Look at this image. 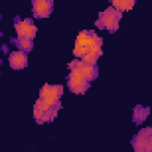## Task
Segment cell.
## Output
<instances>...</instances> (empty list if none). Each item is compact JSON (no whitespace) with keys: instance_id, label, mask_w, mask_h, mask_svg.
Segmentation results:
<instances>
[{"instance_id":"6da1fadb","label":"cell","mask_w":152,"mask_h":152,"mask_svg":"<svg viewBox=\"0 0 152 152\" xmlns=\"http://www.w3.org/2000/svg\"><path fill=\"white\" fill-rule=\"evenodd\" d=\"M122 17V12L115 7H108L99 14V19L95 21V26L99 28H106L110 32L119 28V21Z\"/></svg>"},{"instance_id":"7a4b0ae2","label":"cell","mask_w":152,"mask_h":152,"mask_svg":"<svg viewBox=\"0 0 152 152\" xmlns=\"http://www.w3.org/2000/svg\"><path fill=\"white\" fill-rule=\"evenodd\" d=\"M63 94V86L61 84H56V86H50V84H45L40 91H39V97L44 99L52 108L56 109H61V96Z\"/></svg>"},{"instance_id":"3957f363","label":"cell","mask_w":152,"mask_h":152,"mask_svg":"<svg viewBox=\"0 0 152 152\" xmlns=\"http://www.w3.org/2000/svg\"><path fill=\"white\" fill-rule=\"evenodd\" d=\"M53 8V0H33L32 1V12L33 15L38 19L48 18Z\"/></svg>"},{"instance_id":"277c9868","label":"cell","mask_w":152,"mask_h":152,"mask_svg":"<svg viewBox=\"0 0 152 152\" xmlns=\"http://www.w3.org/2000/svg\"><path fill=\"white\" fill-rule=\"evenodd\" d=\"M14 28L18 37H27L31 39L36 36V31H37L34 24L30 19H24V20L17 19L14 21Z\"/></svg>"},{"instance_id":"5b68a950","label":"cell","mask_w":152,"mask_h":152,"mask_svg":"<svg viewBox=\"0 0 152 152\" xmlns=\"http://www.w3.org/2000/svg\"><path fill=\"white\" fill-rule=\"evenodd\" d=\"M89 81L80 77V76H74L70 75L68 76V88L70 89V91L75 93V94H83L86 93V90L89 88Z\"/></svg>"},{"instance_id":"8992f818","label":"cell","mask_w":152,"mask_h":152,"mask_svg":"<svg viewBox=\"0 0 152 152\" xmlns=\"http://www.w3.org/2000/svg\"><path fill=\"white\" fill-rule=\"evenodd\" d=\"M8 62L12 69L19 70V69H24L27 65V52L23 51V50H17L10 53L8 57Z\"/></svg>"},{"instance_id":"52a82bcc","label":"cell","mask_w":152,"mask_h":152,"mask_svg":"<svg viewBox=\"0 0 152 152\" xmlns=\"http://www.w3.org/2000/svg\"><path fill=\"white\" fill-rule=\"evenodd\" d=\"M150 137H146L144 134H140L138 133L133 139H132V145H133V148L137 151V152H145L146 151V147L150 142Z\"/></svg>"},{"instance_id":"ba28073f","label":"cell","mask_w":152,"mask_h":152,"mask_svg":"<svg viewBox=\"0 0 152 152\" xmlns=\"http://www.w3.org/2000/svg\"><path fill=\"white\" fill-rule=\"evenodd\" d=\"M150 114V108L142 107V106H137L133 109V121L137 124L144 122Z\"/></svg>"},{"instance_id":"9c48e42d","label":"cell","mask_w":152,"mask_h":152,"mask_svg":"<svg viewBox=\"0 0 152 152\" xmlns=\"http://www.w3.org/2000/svg\"><path fill=\"white\" fill-rule=\"evenodd\" d=\"M15 45L19 48V50H23L25 52H30L33 48V40L27 37H18L15 40Z\"/></svg>"},{"instance_id":"30bf717a","label":"cell","mask_w":152,"mask_h":152,"mask_svg":"<svg viewBox=\"0 0 152 152\" xmlns=\"http://www.w3.org/2000/svg\"><path fill=\"white\" fill-rule=\"evenodd\" d=\"M97 58H99V56L94 51H89L84 56L81 57V61H83L86 64H89V65H96Z\"/></svg>"},{"instance_id":"8fae6325","label":"cell","mask_w":152,"mask_h":152,"mask_svg":"<svg viewBox=\"0 0 152 152\" xmlns=\"http://www.w3.org/2000/svg\"><path fill=\"white\" fill-rule=\"evenodd\" d=\"M36 106H37V107H39L43 112H48L49 109H51V108H52V107H51V106H50V104H49L44 99H40V97L36 101Z\"/></svg>"},{"instance_id":"7c38bea8","label":"cell","mask_w":152,"mask_h":152,"mask_svg":"<svg viewBox=\"0 0 152 152\" xmlns=\"http://www.w3.org/2000/svg\"><path fill=\"white\" fill-rule=\"evenodd\" d=\"M51 121H53V118H52V115L50 114V112L48 110V112H44L43 113V116H42V119L39 120V122H37V124H46V122H51Z\"/></svg>"},{"instance_id":"4fadbf2b","label":"cell","mask_w":152,"mask_h":152,"mask_svg":"<svg viewBox=\"0 0 152 152\" xmlns=\"http://www.w3.org/2000/svg\"><path fill=\"white\" fill-rule=\"evenodd\" d=\"M43 113H44V112H43L39 107H37V106L34 104V108H33V115H34V119H36V121H37V122H39V120L42 119Z\"/></svg>"},{"instance_id":"5bb4252c","label":"cell","mask_w":152,"mask_h":152,"mask_svg":"<svg viewBox=\"0 0 152 152\" xmlns=\"http://www.w3.org/2000/svg\"><path fill=\"white\" fill-rule=\"evenodd\" d=\"M77 64H78V59H74V61H71V62L69 63V69L71 70V69L76 68V66H77Z\"/></svg>"}]
</instances>
